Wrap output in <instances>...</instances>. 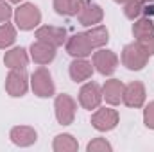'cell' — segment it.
Returning <instances> with one entry per match:
<instances>
[{
    "label": "cell",
    "mask_w": 154,
    "mask_h": 152,
    "mask_svg": "<svg viewBox=\"0 0 154 152\" xmlns=\"http://www.w3.org/2000/svg\"><path fill=\"white\" fill-rule=\"evenodd\" d=\"M149 57H151V54L138 41H133V43L125 45L124 50H122V65L127 70H133V72L143 70L149 63Z\"/></svg>",
    "instance_id": "1"
},
{
    "label": "cell",
    "mask_w": 154,
    "mask_h": 152,
    "mask_svg": "<svg viewBox=\"0 0 154 152\" xmlns=\"http://www.w3.org/2000/svg\"><path fill=\"white\" fill-rule=\"evenodd\" d=\"M102 18H104V11L97 2H93V0H79L77 2V20L81 25L93 27V25L100 23Z\"/></svg>",
    "instance_id": "2"
},
{
    "label": "cell",
    "mask_w": 154,
    "mask_h": 152,
    "mask_svg": "<svg viewBox=\"0 0 154 152\" xmlns=\"http://www.w3.org/2000/svg\"><path fill=\"white\" fill-rule=\"evenodd\" d=\"M41 22V13H39L38 5L34 4H22L20 7H16L14 11V23L20 31H31L34 27H38Z\"/></svg>",
    "instance_id": "3"
},
{
    "label": "cell",
    "mask_w": 154,
    "mask_h": 152,
    "mask_svg": "<svg viewBox=\"0 0 154 152\" xmlns=\"http://www.w3.org/2000/svg\"><path fill=\"white\" fill-rule=\"evenodd\" d=\"M133 36L151 56H154V22L151 20V16H143L134 22Z\"/></svg>",
    "instance_id": "4"
},
{
    "label": "cell",
    "mask_w": 154,
    "mask_h": 152,
    "mask_svg": "<svg viewBox=\"0 0 154 152\" xmlns=\"http://www.w3.org/2000/svg\"><path fill=\"white\" fill-rule=\"evenodd\" d=\"M31 88H32L34 95H38L41 99H48V97L54 95L56 86H54L50 72L45 66H39V68H36L32 72V75H31Z\"/></svg>",
    "instance_id": "5"
},
{
    "label": "cell",
    "mask_w": 154,
    "mask_h": 152,
    "mask_svg": "<svg viewBox=\"0 0 154 152\" xmlns=\"http://www.w3.org/2000/svg\"><path fill=\"white\" fill-rule=\"evenodd\" d=\"M29 90V75L25 68H13L5 77V91L11 97H23Z\"/></svg>",
    "instance_id": "6"
},
{
    "label": "cell",
    "mask_w": 154,
    "mask_h": 152,
    "mask_svg": "<svg viewBox=\"0 0 154 152\" xmlns=\"http://www.w3.org/2000/svg\"><path fill=\"white\" fill-rule=\"evenodd\" d=\"M54 109H56V118H57V122L61 125H70L74 122V118H75L77 104L70 95L61 93L54 100Z\"/></svg>",
    "instance_id": "7"
},
{
    "label": "cell",
    "mask_w": 154,
    "mask_h": 152,
    "mask_svg": "<svg viewBox=\"0 0 154 152\" xmlns=\"http://www.w3.org/2000/svg\"><path fill=\"white\" fill-rule=\"evenodd\" d=\"M91 125L93 129L100 131V132H108L113 131L118 125V111L111 108H100L91 114Z\"/></svg>",
    "instance_id": "8"
},
{
    "label": "cell",
    "mask_w": 154,
    "mask_h": 152,
    "mask_svg": "<svg viewBox=\"0 0 154 152\" xmlns=\"http://www.w3.org/2000/svg\"><path fill=\"white\" fill-rule=\"evenodd\" d=\"M100 102H102V90H100V86L97 82H86L81 88V91H79V104L84 109L91 111V109H97L100 106Z\"/></svg>",
    "instance_id": "9"
},
{
    "label": "cell",
    "mask_w": 154,
    "mask_h": 152,
    "mask_svg": "<svg viewBox=\"0 0 154 152\" xmlns=\"http://www.w3.org/2000/svg\"><path fill=\"white\" fill-rule=\"evenodd\" d=\"M93 66L97 68L99 74L102 75H111L115 74L116 66H118V57L113 50H97L93 52Z\"/></svg>",
    "instance_id": "10"
},
{
    "label": "cell",
    "mask_w": 154,
    "mask_h": 152,
    "mask_svg": "<svg viewBox=\"0 0 154 152\" xmlns=\"http://www.w3.org/2000/svg\"><path fill=\"white\" fill-rule=\"evenodd\" d=\"M65 47H66V52L72 57H88L93 52V47H91L90 39L86 36V32H77L74 36H70L66 39Z\"/></svg>",
    "instance_id": "11"
},
{
    "label": "cell",
    "mask_w": 154,
    "mask_h": 152,
    "mask_svg": "<svg viewBox=\"0 0 154 152\" xmlns=\"http://www.w3.org/2000/svg\"><path fill=\"white\" fill-rule=\"evenodd\" d=\"M145 86L140 82V81H133L129 82L125 88H124V97H122V102L127 106V108H142L145 104Z\"/></svg>",
    "instance_id": "12"
},
{
    "label": "cell",
    "mask_w": 154,
    "mask_h": 152,
    "mask_svg": "<svg viewBox=\"0 0 154 152\" xmlns=\"http://www.w3.org/2000/svg\"><path fill=\"white\" fill-rule=\"evenodd\" d=\"M36 39L45 41L57 48L63 43H66V31L63 27H56V25H43V27H38V31H36Z\"/></svg>",
    "instance_id": "13"
},
{
    "label": "cell",
    "mask_w": 154,
    "mask_h": 152,
    "mask_svg": "<svg viewBox=\"0 0 154 152\" xmlns=\"http://www.w3.org/2000/svg\"><path fill=\"white\" fill-rule=\"evenodd\" d=\"M29 52H31V59H32L34 63L41 65V66L52 63L54 57H56V47H52V45H48V43H45V41H39V39L31 45Z\"/></svg>",
    "instance_id": "14"
},
{
    "label": "cell",
    "mask_w": 154,
    "mask_h": 152,
    "mask_svg": "<svg viewBox=\"0 0 154 152\" xmlns=\"http://www.w3.org/2000/svg\"><path fill=\"white\" fill-rule=\"evenodd\" d=\"M9 138H11V141H13L14 145H18V147H31V145L36 143L38 132H36L32 127H29V125H16V127L11 129Z\"/></svg>",
    "instance_id": "15"
},
{
    "label": "cell",
    "mask_w": 154,
    "mask_h": 152,
    "mask_svg": "<svg viewBox=\"0 0 154 152\" xmlns=\"http://www.w3.org/2000/svg\"><path fill=\"white\" fill-rule=\"evenodd\" d=\"M124 88L125 86L118 79L106 81L104 86H102V99H106V102L111 104V106H118L122 102V97H124Z\"/></svg>",
    "instance_id": "16"
},
{
    "label": "cell",
    "mask_w": 154,
    "mask_h": 152,
    "mask_svg": "<svg viewBox=\"0 0 154 152\" xmlns=\"http://www.w3.org/2000/svg\"><path fill=\"white\" fill-rule=\"evenodd\" d=\"M70 79L74 82H82V81H88L91 74H93V66L90 61H86L84 57H75L72 63H70Z\"/></svg>",
    "instance_id": "17"
},
{
    "label": "cell",
    "mask_w": 154,
    "mask_h": 152,
    "mask_svg": "<svg viewBox=\"0 0 154 152\" xmlns=\"http://www.w3.org/2000/svg\"><path fill=\"white\" fill-rule=\"evenodd\" d=\"M4 63L7 68H25L27 63H29V56H27V50L22 48V47H14L11 50L5 52L4 56Z\"/></svg>",
    "instance_id": "18"
},
{
    "label": "cell",
    "mask_w": 154,
    "mask_h": 152,
    "mask_svg": "<svg viewBox=\"0 0 154 152\" xmlns=\"http://www.w3.org/2000/svg\"><path fill=\"white\" fill-rule=\"evenodd\" d=\"M86 36H88V39H90V43H91L93 48H100V47H104L109 41V32H108V29L104 25H93L86 32Z\"/></svg>",
    "instance_id": "19"
},
{
    "label": "cell",
    "mask_w": 154,
    "mask_h": 152,
    "mask_svg": "<svg viewBox=\"0 0 154 152\" xmlns=\"http://www.w3.org/2000/svg\"><path fill=\"white\" fill-rule=\"evenodd\" d=\"M54 150L56 152H75L79 149V143L72 134H57L54 138Z\"/></svg>",
    "instance_id": "20"
},
{
    "label": "cell",
    "mask_w": 154,
    "mask_h": 152,
    "mask_svg": "<svg viewBox=\"0 0 154 152\" xmlns=\"http://www.w3.org/2000/svg\"><path fill=\"white\" fill-rule=\"evenodd\" d=\"M124 14L129 18V20H138L142 14H143V9H145V0H127L124 2Z\"/></svg>",
    "instance_id": "21"
},
{
    "label": "cell",
    "mask_w": 154,
    "mask_h": 152,
    "mask_svg": "<svg viewBox=\"0 0 154 152\" xmlns=\"http://www.w3.org/2000/svg\"><path fill=\"white\" fill-rule=\"evenodd\" d=\"M16 41V29L9 22L0 25V48H9Z\"/></svg>",
    "instance_id": "22"
},
{
    "label": "cell",
    "mask_w": 154,
    "mask_h": 152,
    "mask_svg": "<svg viewBox=\"0 0 154 152\" xmlns=\"http://www.w3.org/2000/svg\"><path fill=\"white\" fill-rule=\"evenodd\" d=\"M79 0H54V9L61 16H75Z\"/></svg>",
    "instance_id": "23"
},
{
    "label": "cell",
    "mask_w": 154,
    "mask_h": 152,
    "mask_svg": "<svg viewBox=\"0 0 154 152\" xmlns=\"http://www.w3.org/2000/svg\"><path fill=\"white\" fill-rule=\"evenodd\" d=\"M86 150L88 152H111L113 150V147L106 141V138H95V140H91L90 143H88V147H86Z\"/></svg>",
    "instance_id": "24"
},
{
    "label": "cell",
    "mask_w": 154,
    "mask_h": 152,
    "mask_svg": "<svg viewBox=\"0 0 154 152\" xmlns=\"http://www.w3.org/2000/svg\"><path fill=\"white\" fill-rule=\"evenodd\" d=\"M143 122L149 129H154V100L149 102L143 109Z\"/></svg>",
    "instance_id": "25"
},
{
    "label": "cell",
    "mask_w": 154,
    "mask_h": 152,
    "mask_svg": "<svg viewBox=\"0 0 154 152\" xmlns=\"http://www.w3.org/2000/svg\"><path fill=\"white\" fill-rule=\"evenodd\" d=\"M11 16H13V9H11L9 2L0 0V23L9 22V18H11Z\"/></svg>",
    "instance_id": "26"
},
{
    "label": "cell",
    "mask_w": 154,
    "mask_h": 152,
    "mask_svg": "<svg viewBox=\"0 0 154 152\" xmlns=\"http://www.w3.org/2000/svg\"><path fill=\"white\" fill-rule=\"evenodd\" d=\"M7 2H13V4H20L22 0H7Z\"/></svg>",
    "instance_id": "27"
},
{
    "label": "cell",
    "mask_w": 154,
    "mask_h": 152,
    "mask_svg": "<svg viewBox=\"0 0 154 152\" xmlns=\"http://www.w3.org/2000/svg\"><path fill=\"white\" fill-rule=\"evenodd\" d=\"M115 2H118V4H124V2H127V0H115Z\"/></svg>",
    "instance_id": "28"
},
{
    "label": "cell",
    "mask_w": 154,
    "mask_h": 152,
    "mask_svg": "<svg viewBox=\"0 0 154 152\" xmlns=\"http://www.w3.org/2000/svg\"><path fill=\"white\" fill-rule=\"evenodd\" d=\"M145 2H147V4H151V2H154V0H145Z\"/></svg>",
    "instance_id": "29"
}]
</instances>
